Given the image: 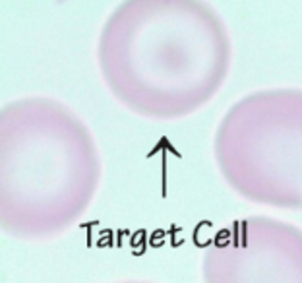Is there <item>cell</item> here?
<instances>
[{"mask_svg": "<svg viewBox=\"0 0 302 283\" xmlns=\"http://www.w3.org/2000/svg\"><path fill=\"white\" fill-rule=\"evenodd\" d=\"M101 180L82 118L50 97H23L0 111V223L4 233L49 239L76 223Z\"/></svg>", "mask_w": 302, "mask_h": 283, "instance_id": "cell-2", "label": "cell"}, {"mask_svg": "<svg viewBox=\"0 0 302 283\" xmlns=\"http://www.w3.org/2000/svg\"><path fill=\"white\" fill-rule=\"evenodd\" d=\"M120 283H150V282H120Z\"/></svg>", "mask_w": 302, "mask_h": 283, "instance_id": "cell-5", "label": "cell"}, {"mask_svg": "<svg viewBox=\"0 0 302 283\" xmlns=\"http://www.w3.org/2000/svg\"><path fill=\"white\" fill-rule=\"evenodd\" d=\"M203 283H302V231L252 216L217 231L203 250Z\"/></svg>", "mask_w": 302, "mask_h": 283, "instance_id": "cell-4", "label": "cell"}, {"mask_svg": "<svg viewBox=\"0 0 302 283\" xmlns=\"http://www.w3.org/2000/svg\"><path fill=\"white\" fill-rule=\"evenodd\" d=\"M101 76L132 113L173 120L203 107L223 86L231 39L200 0H126L103 23Z\"/></svg>", "mask_w": 302, "mask_h": 283, "instance_id": "cell-1", "label": "cell"}, {"mask_svg": "<svg viewBox=\"0 0 302 283\" xmlns=\"http://www.w3.org/2000/svg\"><path fill=\"white\" fill-rule=\"evenodd\" d=\"M213 153L242 198L279 210H302V89H261L221 118Z\"/></svg>", "mask_w": 302, "mask_h": 283, "instance_id": "cell-3", "label": "cell"}]
</instances>
